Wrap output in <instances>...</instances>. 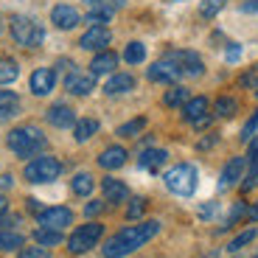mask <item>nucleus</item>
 <instances>
[{"instance_id":"nucleus-34","label":"nucleus","mask_w":258,"mask_h":258,"mask_svg":"<svg viewBox=\"0 0 258 258\" xmlns=\"http://www.w3.org/2000/svg\"><path fill=\"white\" fill-rule=\"evenodd\" d=\"M222 9H225V0H205V3L200 6V14L202 17H216Z\"/></svg>"},{"instance_id":"nucleus-37","label":"nucleus","mask_w":258,"mask_h":258,"mask_svg":"<svg viewBox=\"0 0 258 258\" xmlns=\"http://www.w3.org/2000/svg\"><path fill=\"white\" fill-rule=\"evenodd\" d=\"M255 126H258V112H255V115H252L250 121L244 123V129H241V141H250L252 132H255Z\"/></svg>"},{"instance_id":"nucleus-28","label":"nucleus","mask_w":258,"mask_h":258,"mask_svg":"<svg viewBox=\"0 0 258 258\" xmlns=\"http://www.w3.org/2000/svg\"><path fill=\"white\" fill-rule=\"evenodd\" d=\"M17 76H20V71H17V62H14V59L0 56V84H12Z\"/></svg>"},{"instance_id":"nucleus-10","label":"nucleus","mask_w":258,"mask_h":258,"mask_svg":"<svg viewBox=\"0 0 258 258\" xmlns=\"http://www.w3.org/2000/svg\"><path fill=\"white\" fill-rule=\"evenodd\" d=\"M110 28L107 26H90V31H84L82 39H79V48H84V51H101V48L110 45Z\"/></svg>"},{"instance_id":"nucleus-45","label":"nucleus","mask_w":258,"mask_h":258,"mask_svg":"<svg viewBox=\"0 0 258 258\" xmlns=\"http://www.w3.org/2000/svg\"><path fill=\"white\" fill-rule=\"evenodd\" d=\"M213 213V205H205V208H200V216H211Z\"/></svg>"},{"instance_id":"nucleus-17","label":"nucleus","mask_w":258,"mask_h":258,"mask_svg":"<svg viewBox=\"0 0 258 258\" xmlns=\"http://www.w3.org/2000/svg\"><path fill=\"white\" fill-rule=\"evenodd\" d=\"M126 149L123 146H110V149H104L101 155H98V166L107 168V171H112V168H121L123 163H126Z\"/></svg>"},{"instance_id":"nucleus-36","label":"nucleus","mask_w":258,"mask_h":258,"mask_svg":"<svg viewBox=\"0 0 258 258\" xmlns=\"http://www.w3.org/2000/svg\"><path fill=\"white\" fill-rule=\"evenodd\" d=\"M143 211H146V200H132L129 202V208H126V219H141L143 216Z\"/></svg>"},{"instance_id":"nucleus-38","label":"nucleus","mask_w":258,"mask_h":258,"mask_svg":"<svg viewBox=\"0 0 258 258\" xmlns=\"http://www.w3.org/2000/svg\"><path fill=\"white\" fill-rule=\"evenodd\" d=\"M241 87H247V90H252V87H255V90H258V71L244 73V76H241Z\"/></svg>"},{"instance_id":"nucleus-43","label":"nucleus","mask_w":258,"mask_h":258,"mask_svg":"<svg viewBox=\"0 0 258 258\" xmlns=\"http://www.w3.org/2000/svg\"><path fill=\"white\" fill-rule=\"evenodd\" d=\"M9 211V200H6V197H3V194H0V216H3V213H6Z\"/></svg>"},{"instance_id":"nucleus-8","label":"nucleus","mask_w":258,"mask_h":258,"mask_svg":"<svg viewBox=\"0 0 258 258\" xmlns=\"http://www.w3.org/2000/svg\"><path fill=\"white\" fill-rule=\"evenodd\" d=\"M166 59H171V62L180 68L182 76H202V71H205L200 53H194V51H171Z\"/></svg>"},{"instance_id":"nucleus-13","label":"nucleus","mask_w":258,"mask_h":258,"mask_svg":"<svg viewBox=\"0 0 258 258\" xmlns=\"http://www.w3.org/2000/svg\"><path fill=\"white\" fill-rule=\"evenodd\" d=\"M53 84H56V73H53L51 68H37V71L31 73L28 87H31L34 96H48V93L53 90Z\"/></svg>"},{"instance_id":"nucleus-5","label":"nucleus","mask_w":258,"mask_h":258,"mask_svg":"<svg viewBox=\"0 0 258 258\" xmlns=\"http://www.w3.org/2000/svg\"><path fill=\"white\" fill-rule=\"evenodd\" d=\"M26 180L34 182V185H42V182H53L59 174H62V163L51 155H42V157H34L31 163L26 166Z\"/></svg>"},{"instance_id":"nucleus-30","label":"nucleus","mask_w":258,"mask_h":258,"mask_svg":"<svg viewBox=\"0 0 258 258\" xmlns=\"http://www.w3.org/2000/svg\"><path fill=\"white\" fill-rule=\"evenodd\" d=\"M143 59H146V45H143V42H129L126 51H123V62H129V64H141Z\"/></svg>"},{"instance_id":"nucleus-19","label":"nucleus","mask_w":258,"mask_h":258,"mask_svg":"<svg viewBox=\"0 0 258 258\" xmlns=\"http://www.w3.org/2000/svg\"><path fill=\"white\" fill-rule=\"evenodd\" d=\"M168 160V152L166 149H146L141 155V168H146V171H157V168H163Z\"/></svg>"},{"instance_id":"nucleus-20","label":"nucleus","mask_w":258,"mask_h":258,"mask_svg":"<svg viewBox=\"0 0 258 258\" xmlns=\"http://www.w3.org/2000/svg\"><path fill=\"white\" fill-rule=\"evenodd\" d=\"M118 64V56L112 51H101L96 59L90 62V73L93 76H104V73H112V68Z\"/></svg>"},{"instance_id":"nucleus-12","label":"nucleus","mask_w":258,"mask_h":258,"mask_svg":"<svg viewBox=\"0 0 258 258\" xmlns=\"http://www.w3.org/2000/svg\"><path fill=\"white\" fill-rule=\"evenodd\" d=\"M96 87V76L93 73H79V71H68L64 76V90L73 96H87Z\"/></svg>"},{"instance_id":"nucleus-23","label":"nucleus","mask_w":258,"mask_h":258,"mask_svg":"<svg viewBox=\"0 0 258 258\" xmlns=\"http://www.w3.org/2000/svg\"><path fill=\"white\" fill-rule=\"evenodd\" d=\"M96 132H98V121H96V118H82V121L73 123V138H76L79 143L90 141Z\"/></svg>"},{"instance_id":"nucleus-16","label":"nucleus","mask_w":258,"mask_h":258,"mask_svg":"<svg viewBox=\"0 0 258 258\" xmlns=\"http://www.w3.org/2000/svg\"><path fill=\"white\" fill-rule=\"evenodd\" d=\"M101 191H104V200L112 202V205H121V202L129 197V188L123 185L121 180H115V177H104Z\"/></svg>"},{"instance_id":"nucleus-33","label":"nucleus","mask_w":258,"mask_h":258,"mask_svg":"<svg viewBox=\"0 0 258 258\" xmlns=\"http://www.w3.org/2000/svg\"><path fill=\"white\" fill-rule=\"evenodd\" d=\"M258 233H255V227H250V230H244V233H239V236H236V239L230 241V244H227V250L230 252H236V250H241V247H247L250 244L252 239H255Z\"/></svg>"},{"instance_id":"nucleus-24","label":"nucleus","mask_w":258,"mask_h":258,"mask_svg":"<svg viewBox=\"0 0 258 258\" xmlns=\"http://www.w3.org/2000/svg\"><path fill=\"white\" fill-rule=\"evenodd\" d=\"M26 239L17 230H0V252H12V250H23Z\"/></svg>"},{"instance_id":"nucleus-42","label":"nucleus","mask_w":258,"mask_h":258,"mask_svg":"<svg viewBox=\"0 0 258 258\" xmlns=\"http://www.w3.org/2000/svg\"><path fill=\"white\" fill-rule=\"evenodd\" d=\"M84 3L90 6V12H93V9H104V6H110L107 0H84Z\"/></svg>"},{"instance_id":"nucleus-6","label":"nucleus","mask_w":258,"mask_h":258,"mask_svg":"<svg viewBox=\"0 0 258 258\" xmlns=\"http://www.w3.org/2000/svg\"><path fill=\"white\" fill-rule=\"evenodd\" d=\"M101 236H104V225H98V222H87V225L76 227V230L71 233V239H68V250L76 252V255H82V252L93 250Z\"/></svg>"},{"instance_id":"nucleus-27","label":"nucleus","mask_w":258,"mask_h":258,"mask_svg":"<svg viewBox=\"0 0 258 258\" xmlns=\"http://www.w3.org/2000/svg\"><path fill=\"white\" fill-rule=\"evenodd\" d=\"M255 185H258V138L250 146V177H247V182L241 188H244V191H252Z\"/></svg>"},{"instance_id":"nucleus-44","label":"nucleus","mask_w":258,"mask_h":258,"mask_svg":"<svg viewBox=\"0 0 258 258\" xmlns=\"http://www.w3.org/2000/svg\"><path fill=\"white\" fill-rule=\"evenodd\" d=\"M247 216H250V222H255V219H258V202L250 208V211H247Z\"/></svg>"},{"instance_id":"nucleus-7","label":"nucleus","mask_w":258,"mask_h":258,"mask_svg":"<svg viewBox=\"0 0 258 258\" xmlns=\"http://www.w3.org/2000/svg\"><path fill=\"white\" fill-rule=\"evenodd\" d=\"M37 222H39V227H53V230H64L68 225H73V211H71V208H62V205H56V208H45V211H39Z\"/></svg>"},{"instance_id":"nucleus-40","label":"nucleus","mask_w":258,"mask_h":258,"mask_svg":"<svg viewBox=\"0 0 258 258\" xmlns=\"http://www.w3.org/2000/svg\"><path fill=\"white\" fill-rule=\"evenodd\" d=\"M101 211H104V202H90V205L84 208V213H87V219H90V216H98Z\"/></svg>"},{"instance_id":"nucleus-9","label":"nucleus","mask_w":258,"mask_h":258,"mask_svg":"<svg viewBox=\"0 0 258 258\" xmlns=\"http://www.w3.org/2000/svg\"><path fill=\"white\" fill-rule=\"evenodd\" d=\"M182 118L191 121L194 126H205V123L211 121V115H208V98L205 96L188 98V101L182 104Z\"/></svg>"},{"instance_id":"nucleus-1","label":"nucleus","mask_w":258,"mask_h":258,"mask_svg":"<svg viewBox=\"0 0 258 258\" xmlns=\"http://www.w3.org/2000/svg\"><path fill=\"white\" fill-rule=\"evenodd\" d=\"M160 233V222L157 219H149L141 222V225H129L123 230H118L107 244H104V258H123L129 252L141 250L146 241H152Z\"/></svg>"},{"instance_id":"nucleus-14","label":"nucleus","mask_w":258,"mask_h":258,"mask_svg":"<svg viewBox=\"0 0 258 258\" xmlns=\"http://www.w3.org/2000/svg\"><path fill=\"white\" fill-rule=\"evenodd\" d=\"M51 23L56 28H62V31H71V28H76L79 23H82V17H79V12L73 6H53V12H51Z\"/></svg>"},{"instance_id":"nucleus-21","label":"nucleus","mask_w":258,"mask_h":258,"mask_svg":"<svg viewBox=\"0 0 258 258\" xmlns=\"http://www.w3.org/2000/svg\"><path fill=\"white\" fill-rule=\"evenodd\" d=\"M104 90L110 93V96H118V93H129L135 90V76H129V73H115V76L107 82Z\"/></svg>"},{"instance_id":"nucleus-15","label":"nucleus","mask_w":258,"mask_h":258,"mask_svg":"<svg viewBox=\"0 0 258 258\" xmlns=\"http://www.w3.org/2000/svg\"><path fill=\"white\" fill-rule=\"evenodd\" d=\"M45 118H48V123H51V126H56V129H68V126H73V123H76V112H73L68 104H53Z\"/></svg>"},{"instance_id":"nucleus-3","label":"nucleus","mask_w":258,"mask_h":258,"mask_svg":"<svg viewBox=\"0 0 258 258\" xmlns=\"http://www.w3.org/2000/svg\"><path fill=\"white\" fill-rule=\"evenodd\" d=\"M163 180H166V188L171 194H177V197H191L197 191V168L191 163H180V166L168 168Z\"/></svg>"},{"instance_id":"nucleus-48","label":"nucleus","mask_w":258,"mask_h":258,"mask_svg":"<svg viewBox=\"0 0 258 258\" xmlns=\"http://www.w3.org/2000/svg\"><path fill=\"white\" fill-rule=\"evenodd\" d=\"M255 96H258V90H255Z\"/></svg>"},{"instance_id":"nucleus-4","label":"nucleus","mask_w":258,"mask_h":258,"mask_svg":"<svg viewBox=\"0 0 258 258\" xmlns=\"http://www.w3.org/2000/svg\"><path fill=\"white\" fill-rule=\"evenodd\" d=\"M12 37L23 48H37L45 42V28L31 17H12Z\"/></svg>"},{"instance_id":"nucleus-29","label":"nucleus","mask_w":258,"mask_h":258,"mask_svg":"<svg viewBox=\"0 0 258 258\" xmlns=\"http://www.w3.org/2000/svg\"><path fill=\"white\" fill-rule=\"evenodd\" d=\"M143 126H146V118H132V121L118 126V138H138L143 132Z\"/></svg>"},{"instance_id":"nucleus-41","label":"nucleus","mask_w":258,"mask_h":258,"mask_svg":"<svg viewBox=\"0 0 258 258\" xmlns=\"http://www.w3.org/2000/svg\"><path fill=\"white\" fill-rule=\"evenodd\" d=\"M239 56H241V48H239V45H230V48H227V59H230V62H236Z\"/></svg>"},{"instance_id":"nucleus-18","label":"nucleus","mask_w":258,"mask_h":258,"mask_svg":"<svg viewBox=\"0 0 258 258\" xmlns=\"http://www.w3.org/2000/svg\"><path fill=\"white\" fill-rule=\"evenodd\" d=\"M244 157H233L230 163H227L225 168H222V180H219V185L222 188H230V185H236V182L241 180V171H244Z\"/></svg>"},{"instance_id":"nucleus-49","label":"nucleus","mask_w":258,"mask_h":258,"mask_svg":"<svg viewBox=\"0 0 258 258\" xmlns=\"http://www.w3.org/2000/svg\"><path fill=\"white\" fill-rule=\"evenodd\" d=\"M252 258H258V255H252Z\"/></svg>"},{"instance_id":"nucleus-39","label":"nucleus","mask_w":258,"mask_h":258,"mask_svg":"<svg viewBox=\"0 0 258 258\" xmlns=\"http://www.w3.org/2000/svg\"><path fill=\"white\" fill-rule=\"evenodd\" d=\"M241 216H244V202H236V208H233L230 216H227V225H236Z\"/></svg>"},{"instance_id":"nucleus-32","label":"nucleus","mask_w":258,"mask_h":258,"mask_svg":"<svg viewBox=\"0 0 258 258\" xmlns=\"http://www.w3.org/2000/svg\"><path fill=\"white\" fill-rule=\"evenodd\" d=\"M236 98H230V96H222V98H216V115L219 118H230L233 112H236Z\"/></svg>"},{"instance_id":"nucleus-2","label":"nucleus","mask_w":258,"mask_h":258,"mask_svg":"<svg viewBox=\"0 0 258 258\" xmlns=\"http://www.w3.org/2000/svg\"><path fill=\"white\" fill-rule=\"evenodd\" d=\"M9 149H12L17 157H37L42 149H45V135H42V129L39 126H17L9 132L6 138Z\"/></svg>"},{"instance_id":"nucleus-47","label":"nucleus","mask_w":258,"mask_h":258,"mask_svg":"<svg viewBox=\"0 0 258 258\" xmlns=\"http://www.w3.org/2000/svg\"><path fill=\"white\" fill-rule=\"evenodd\" d=\"M168 3H180V0H168Z\"/></svg>"},{"instance_id":"nucleus-25","label":"nucleus","mask_w":258,"mask_h":258,"mask_svg":"<svg viewBox=\"0 0 258 258\" xmlns=\"http://www.w3.org/2000/svg\"><path fill=\"white\" fill-rule=\"evenodd\" d=\"M71 188H73L76 197H90L93 188H96V180H93V174H87V171H79V174L73 177Z\"/></svg>"},{"instance_id":"nucleus-35","label":"nucleus","mask_w":258,"mask_h":258,"mask_svg":"<svg viewBox=\"0 0 258 258\" xmlns=\"http://www.w3.org/2000/svg\"><path fill=\"white\" fill-rule=\"evenodd\" d=\"M17 258H51V252H48V247L37 244V247H23Z\"/></svg>"},{"instance_id":"nucleus-26","label":"nucleus","mask_w":258,"mask_h":258,"mask_svg":"<svg viewBox=\"0 0 258 258\" xmlns=\"http://www.w3.org/2000/svg\"><path fill=\"white\" fill-rule=\"evenodd\" d=\"M34 241L42 247H56L62 244V230H53V227H37L34 230Z\"/></svg>"},{"instance_id":"nucleus-46","label":"nucleus","mask_w":258,"mask_h":258,"mask_svg":"<svg viewBox=\"0 0 258 258\" xmlns=\"http://www.w3.org/2000/svg\"><path fill=\"white\" fill-rule=\"evenodd\" d=\"M244 12H258V3H247V6H244Z\"/></svg>"},{"instance_id":"nucleus-22","label":"nucleus","mask_w":258,"mask_h":258,"mask_svg":"<svg viewBox=\"0 0 258 258\" xmlns=\"http://www.w3.org/2000/svg\"><path fill=\"white\" fill-rule=\"evenodd\" d=\"M20 112V96L14 90H0V118H12Z\"/></svg>"},{"instance_id":"nucleus-31","label":"nucleus","mask_w":258,"mask_h":258,"mask_svg":"<svg viewBox=\"0 0 258 258\" xmlns=\"http://www.w3.org/2000/svg\"><path fill=\"white\" fill-rule=\"evenodd\" d=\"M185 101H188V90L180 87V84H174V87L163 96V104H166V107H180V104H185Z\"/></svg>"},{"instance_id":"nucleus-11","label":"nucleus","mask_w":258,"mask_h":258,"mask_svg":"<svg viewBox=\"0 0 258 258\" xmlns=\"http://www.w3.org/2000/svg\"><path fill=\"white\" fill-rule=\"evenodd\" d=\"M149 82H160V84H174L177 79L182 76V71L177 68L171 59H163V62H155L152 68H149Z\"/></svg>"}]
</instances>
